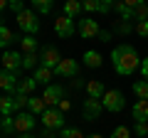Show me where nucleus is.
<instances>
[{
    "label": "nucleus",
    "instance_id": "nucleus-1",
    "mask_svg": "<svg viewBox=\"0 0 148 138\" xmlns=\"http://www.w3.org/2000/svg\"><path fill=\"white\" fill-rule=\"evenodd\" d=\"M111 62H114V72L121 77H131L136 69H141L143 59L138 57V52L131 44H116L111 52Z\"/></svg>",
    "mask_w": 148,
    "mask_h": 138
},
{
    "label": "nucleus",
    "instance_id": "nucleus-2",
    "mask_svg": "<svg viewBox=\"0 0 148 138\" xmlns=\"http://www.w3.org/2000/svg\"><path fill=\"white\" fill-rule=\"evenodd\" d=\"M15 20H17V27L25 35H37V30H40V20H37L35 10H22L20 15H15Z\"/></svg>",
    "mask_w": 148,
    "mask_h": 138
},
{
    "label": "nucleus",
    "instance_id": "nucleus-3",
    "mask_svg": "<svg viewBox=\"0 0 148 138\" xmlns=\"http://www.w3.org/2000/svg\"><path fill=\"white\" fill-rule=\"evenodd\" d=\"M101 104H104V109H106V111H111V113L123 111V106H126L123 91H119V89H109V91L104 94V99H101Z\"/></svg>",
    "mask_w": 148,
    "mask_h": 138
},
{
    "label": "nucleus",
    "instance_id": "nucleus-4",
    "mask_svg": "<svg viewBox=\"0 0 148 138\" xmlns=\"http://www.w3.org/2000/svg\"><path fill=\"white\" fill-rule=\"evenodd\" d=\"M40 121H42L45 128H52V131H62L64 126V113L59 111V109H47V111L40 116Z\"/></svg>",
    "mask_w": 148,
    "mask_h": 138
},
{
    "label": "nucleus",
    "instance_id": "nucleus-5",
    "mask_svg": "<svg viewBox=\"0 0 148 138\" xmlns=\"http://www.w3.org/2000/svg\"><path fill=\"white\" fill-rule=\"evenodd\" d=\"M101 111H106L101 101H96V99H84V104H82V116H84V121H99V118H101Z\"/></svg>",
    "mask_w": 148,
    "mask_h": 138
},
{
    "label": "nucleus",
    "instance_id": "nucleus-6",
    "mask_svg": "<svg viewBox=\"0 0 148 138\" xmlns=\"http://www.w3.org/2000/svg\"><path fill=\"white\" fill-rule=\"evenodd\" d=\"M77 74H79V62L77 59H62L54 69V77H59V79H77Z\"/></svg>",
    "mask_w": 148,
    "mask_h": 138
},
{
    "label": "nucleus",
    "instance_id": "nucleus-7",
    "mask_svg": "<svg viewBox=\"0 0 148 138\" xmlns=\"http://www.w3.org/2000/svg\"><path fill=\"white\" fill-rule=\"evenodd\" d=\"M35 123H37L35 113H30V111H20V113H15V131L20 133V136H25V133L35 131Z\"/></svg>",
    "mask_w": 148,
    "mask_h": 138
},
{
    "label": "nucleus",
    "instance_id": "nucleus-8",
    "mask_svg": "<svg viewBox=\"0 0 148 138\" xmlns=\"http://www.w3.org/2000/svg\"><path fill=\"white\" fill-rule=\"evenodd\" d=\"M3 69H5V72H12V74H20V69H22V52H15V49L3 52Z\"/></svg>",
    "mask_w": 148,
    "mask_h": 138
},
{
    "label": "nucleus",
    "instance_id": "nucleus-9",
    "mask_svg": "<svg viewBox=\"0 0 148 138\" xmlns=\"http://www.w3.org/2000/svg\"><path fill=\"white\" fill-rule=\"evenodd\" d=\"M42 99H45V104H47V109H57L59 101L67 99V96H64V89H62L59 84H49V86H45Z\"/></svg>",
    "mask_w": 148,
    "mask_h": 138
},
{
    "label": "nucleus",
    "instance_id": "nucleus-10",
    "mask_svg": "<svg viewBox=\"0 0 148 138\" xmlns=\"http://www.w3.org/2000/svg\"><path fill=\"white\" fill-rule=\"evenodd\" d=\"M62 54H59V49L54 47H42V52H40V67H47V69H57V64L62 62Z\"/></svg>",
    "mask_w": 148,
    "mask_h": 138
},
{
    "label": "nucleus",
    "instance_id": "nucleus-11",
    "mask_svg": "<svg viewBox=\"0 0 148 138\" xmlns=\"http://www.w3.org/2000/svg\"><path fill=\"white\" fill-rule=\"evenodd\" d=\"M77 32H79L84 40H94L101 35L99 30V22L94 20V17H84V20H79V25H77Z\"/></svg>",
    "mask_w": 148,
    "mask_h": 138
},
{
    "label": "nucleus",
    "instance_id": "nucleus-12",
    "mask_svg": "<svg viewBox=\"0 0 148 138\" xmlns=\"http://www.w3.org/2000/svg\"><path fill=\"white\" fill-rule=\"evenodd\" d=\"M74 20L72 17H67V15H59L57 20H54V32H57V37H62V40H69V37H74Z\"/></svg>",
    "mask_w": 148,
    "mask_h": 138
},
{
    "label": "nucleus",
    "instance_id": "nucleus-13",
    "mask_svg": "<svg viewBox=\"0 0 148 138\" xmlns=\"http://www.w3.org/2000/svg\"><path fill=\"white\" fill-rule=\"evenodd\" d=\"M17 86H20V74H12V72H5L3 69V74H0V89L5 91V94L15 96Z\"/></svg>",
    "mask_w": 148,
    "mask_h": 138
},
{
    "label": "nucleus",
    "instance_id": "nucleus-14",
    "mask_svg": "<svg viewBox=\"0 0 148 138\" xmlns=\"http://www.w3.org/2000/svg\"><path fill=\"white\" fill-rule=\"evenodd\" d=\"M138 5H141V0H123V3H116L114 12H119L123 22H131L133 15H136V8Z\"/></svg>",
    "mask_w": 148,
    "mask_h": 138
},
{
    "label": "nucleus",
    "instance_id": "nucleus-15",
    "mask_svg": "<svg viewBox=\"0 0 148 138\" xmlns=\"http://www.w3.org/2000/svg\"><path fill=\"white\" fill-rule=\"evenodd\" d=\"M131 116L136 123H148V101H136L131 109Z\"/></svg>",
    "mask_w": 148,
    "mask_h": 138
},
{
    "label": "nucleus",
    "instance_id": "nucleus-16",
    "mask_svg": "<svg viewBox=\"0 0 148 138\" xmlns=\"http://www.w3.org/2000/svg\"><path fill=\"white\" fill-rule=\"evenodd\" d=\"M0 113L3 116H15V113H20L17 111V104H15V96L3 94V99H0Z\"/></svg>",
    "mask_w": 148,
    "mask_h": 138
},
{
    "label": "nucleus",
    "instance_id": "nucleus-17",
    "mask_svg": "<svg viewBox=\"0 0 148 138\" xmlns=\"http://www.w3.org/2000/svg\"><path fill=\"white\" fill-rule=\"evenodd\" d=\"M106 91H109V89H104V84H101L99 79H91V81H86V94H89V99L101 101Z\"/></svg>",
    "mask_w": 148,
    "mask_h": 138
},
{
    "label": "nucleus",
    "instance_id": "nucleus-18",
    "mask_svg": "<svg viewBox=\"0 0 148 138\" xmlns=\"http://www.w3.org/2000/svg\"><path fill=\"white\" fill-rule=\"evenodd\" d=\"M27 111L35 113V116H42L47 111V104H45L42 96H30V104H27Z\"/></svg>",
    "mask_w": 148,
    "mask_h": 138
},
{
    "label": "nucleus",
    "instance_id": "nucleus-19",
    "mask_svg": "<svg viewBox=\"0 0 148 138\" xmlns=\"http://www.w3.org/2000/svg\"><path fill=\"white\" fill-rule=\"evenodd\" d=\"M32 77L37 79V84H45V86H49V84H52V79H54V72H52V69H47V67H37Z\"/></svg>",
    "mask_w": 148,
    "mask_h": 138
},
{
    "label": "nucleus",
    "instance_id": "nucleus-20",
    "mask_svg": "<svg viewBox=\"0 0 148 138\" xmlns=\"http://www.w3.org/2000/svg\"><path fill=\"white\" fill-rule=\"evenodd\" d=\"M20 47H22V54H32L37 52L40 42L35 40V35H25V37H20Z\"/></svg>",
    "mask_w": 148,
    "mask_h": 138
},
{
    "label": "nucleus",
    "instance_id": "nucleus-21",
    "mask_svg": "<svg viewBox=\"0 0 148 138\" xmlns=\"http://www.w3.org/2000/svg\"><path fill=\"white\" fill-rule=\"evenodd\" d=\"M35 89H37V79H35V77H25V79H20L17 94H25V96H30Z\"/></svg>",
    "mask_w": 148,
    "mask_h": 138
},
{
    "label": "nucleus",
    "instance_id": "nucleus-22",
    "mask_svg": "<svg viewBox=\"0 0 148 138\" xmlns=\"http://www.w3.org/2000/svg\"><path fill=\"white\" fill-rule=\"evenodd\" d=\"M15 40H20V37H15V32H12L8 25H3V27H0V44L5 47V52H8V47H10V44L15 42Z\"/></svg>",
    "mask_w": 148,
    "mask_h": 138
},
{
    "label": "nucleus",
    "instance_id": "nucleus-23",
    "mask_svg": "<svg viewBox=\"0 0 148 138\" xmlns=\"http://www.w3.org/2000/svg\"><path fill=\"white\" fill-rule=\"evenodd\" d=\"M82 10H84V5H82V3H77V0H67V3H64V15L72 17V20L79 15Z\"/></svg>",
    "mask_w": 148,
    "mask_h": 138
},
{
    "label": "nucleus",
    "instance_id": "nucleus-24",
    "mask_svg": "<svg viewBox=\"0 0 148 138\" xmlns=\"http://www.w3.org/2000/svg\"><path fill=\"white\" fill-rule=\"evenodd\" d=\"M133 96H136L138 101H148V81L146 79H141V81L133 84Z\"/></svg>",
    "mask_w": 148,
    "mask_h": 138
},
{
    "label": "nucleus",
    "instance_id": "nucleus-25",
    "mask_svg": "<svg viewBox=\"0 0 148 138\" xmlns=\"http://www.w3.org/2000/svg\"><path fill=\"white\" fill-rule=\"evenodd\" d=\"M52 0H32V10L40 12V15H49L52 12Z\"/></svg>",
    "mask_w": 148,
    "mask_h": 138
},
{
    "label": "nucleus",
    "instance_id": "nucleus-26",
    "mask_svg": "<svg viewBox=\"0 0 148 138\" xmlns=\"http://www.w3.org/2000/svg\"><path fill=\"white\" fill-rule=\"evenodd\" d=\"M101 62H104V59H101V54H99V52H94V49H89V52L84 54V64H86L89 69L101 67Z\"/></svg>",
    "mask_w": 148,
    "mask_h": 138
},
{
    "label": "nucleus",
    "instance_id": "nucleus-27",
    "mask_svg": "<svg viewBox=\"0 0 148 138\" xmlns=\"http://www.w3.org/2000/svg\"><path fill=\"white\" fill-rule=\"evenodd\" d=\"M40 67V52L22 54V69H37Z\"/></svg>",
    "mask_w": 148,
    "mask_h": 138
},
{
    "label": "nucleus",
    "instance_id": "nucleus-28",
    "mask_svg": "<svg viewBox=\"0 0 148 138\" xmlns=\"http://www.w3.org/2000/svg\"><path fill=\"white\" fill-rule=\"evenodd\" d=\"M59 138H86V136L79 131V128L69 126V128H62V131H59Z\"/></svg>",
    "mask_w": 148,
    "mask_h": 138
},
{
    "label": "nucleus",
    "instance_id": "nucleus-29",
    "mask_svg": "<svg viewBox=\"0 0 148 138\" xmlns=\"http://www.w3.org/2000/svg\"><path fill=\"white\" fill-rule=\"evenodd\" d=\"M15 133V116H3V136Z\"/></svg>",
    "mask_w": 148,
    "mask_h": 138
},
{
    "label": "nucleus",
    "instance_id": "nucleus-30",
    "mask_svg": "<svg viewBox=\"0 0 148 138\" xmlns=\"http://www.w3.org/2000/svg\"><path fill=\"white\" fill-rule=\"evenodd\" d=\"M133 20H136V22H148V5H146V3H141V5L136 8Z\"/></svg>",
    "mask_w": 148,
    "mask_h": 138
},
{
    "label": "nucleus",
    "instance_id": "nucleus-31",
    "mask_svg": "<svg viewBox=\"0 0 148 138\" xmlns=\"http://www.w3.org/2000/svg\"><path fill=\"white\" fill-rule=\"evenodd\" d=\"M109 138H131V128L128 126H116L114 131H111Z\"/></svg>",
    "mask_w": 148,
    "mask_h": 138
},
{
    "label": "nucleus",
    "instance_id": "nucleus-32",
    "mask_svg": "<svg viewBox=\"0 0 148 138\" xmlns=\"http://www.w3.org/2000/svg\"><path fill=\"white\" fill-rule=\"evenodd\" d=\"M84 5L86 12H99L101 10V0H86V3H82Z\"/></svg>",
    "mask_w": 148,
    "mask_h": 138
},
{
    "label": "nucleus",
    "instance_id": "nucleus-33",
    "mask_svg": "<svg viewBox=\"0 0 148 138\" xmlns=\"http://www.w3.org/2000/svg\"><path fill=\"white\" fill-rule=\"evenodd\" d=\"M15 104H17V111H22V109H27V104H30V96L15 94Z\"/></svg>",
    "mask_w": 148,
    "mask_h": 138
},
{
    "label": "nucleus",
    "instance_id": "nucleus-34",
    "mask_svg": "<svg viewBox=\"0 0 148 138\" xmlns=\"http://www.w3.org/2000/svg\"><path fill=\"white\" fill-rule=\"evenodd\" d=\"M133 136H138V138L148 136V123H133Z\"/></svg>",
    "mask_w": 148,
    "mask_h": 138
},
{
    "label": "nucleus",
    "instance_id": "nucleus-35",
    "mask_svg": "<svg viewBox=\"0 0 148 138\" xmlns=\"http://www.w3.org/2000/svg\"><path fill=\"white\" fill-rule=\"evenodd\" d=\"M8 8H10L15 15H20V12L25 10V8H22V0H10V3H8Z\"/></svg>",
    "mask_w": 148,
    "mask_h": 138
},
{
    "label": "nucleus",
    "instance_id": "nucleus-36",
    "mask_svg": "<svg viewBox=\"0 0 148 138\" xmlns=\"http://www.w3.org/2000/svg\"><path fill=\"white\" fill-rule=\"evenodd\" d=\"M136 35L148 37V22H136Z\"/></svg>",
    "mask_w": 148,
    "mask_h": 138
},
{
    "label": "nucleus",
    "instance_id": "nucleus-37",
    "mask_svg": "<svg viewBox=\"0 0 148 138\" xmlns=\"http://www.w3.org/2000/svg\"><path fill=\"white\" fill-rule=\"evenodd\" d=\"M40 138H59V131H52V128H45L40 133Z\"/></svg>",
    "mask_w": 148,
    "mask_h": 138
},
{
    "label": "nucleus",
    "instance_id": "nucleus-38",
    "mask_svg": "<svg viewBox=\"0 0 148 138\" xmlns=\"http://www.w3.org/2000/svg\"><path fill=\"white\" fill-rule=\"evenodd\" d=\"M69 106H72V101H69V99H62V101H59V106H57V109H59L62 113H67V111H69Z\"/></svg>",
    "mask_w": 148,
    "mask_h": 138
},
{
    "label": "nucleus",
    "instance_id": "nucleus-39",
    "mask_svg": "<svg viewBox=\"0 0 148 138\" xmlns=\"http://www.w3.org/2000/svg\"><path fill=\"white\" fill-rule=\"evenodd\" d=\"M141 74H143V79L148 81V57H146V59L141 62Z\"/></svg>",
    "mask_w": 148,
    "mask_h": 138
},
{
    "label": "nucleus",
    "instance_id": "nucleus-40",
    "mask_svg": "<svg viewBox=\"0 0 148 138\" xmlns=\"http://www.w3.org/2000/svg\"><path fill=\"white\" fill-rule=\"evenodd\" d=\"M111 40V32L109 30H101V35H99V42H109Z\"/></svg>",
    "mask_w": 148,
    "mask_h": 138
},
{
    "label": "nucleus",
    "instance_id": "nucleus-41",
    "mask_svg": "<svg viewBox=\"0 0 148 138\" xmlns=\"http://www.w3.org/2000/svg\"><path fill=\"white\" fill-rule=\"evenodd\" d=\"M131 30V25H128V22H121V25H119V32H128Z\"/></svg>",
    "mask_w": 148,
    "mask_h": 138
},
{
    "label": "nucleus",
    "instance_id": "nucleus-42",
    "mask_svg": "<svg viewBox=\"0 0 148 138\" xmlns=\"http://www.w3.org/2000/svg\"><path fill=\"white\" fill-rule=\"evenodd\" d=\"M86 138H104L101 133H91V136H86Z\"/></svg>",
    "mask_w": 148,
    "mask_h": 138
},
{
    "label": "nucleus",
    "instance_id": "nucleus-43",
    "mask_svg": "<svg viewBox=\"0 0 148 138\" xmlns=\"http://www.w3.org/2000/svg\"><path fill=\"white\" fill-rule=\"evenodd\" d=\"M20 138H40V136H32V133H25V136H20Z\"/></svg>",
    "mask_w": 148,
    "mask_h": 138
}]
</instances>
